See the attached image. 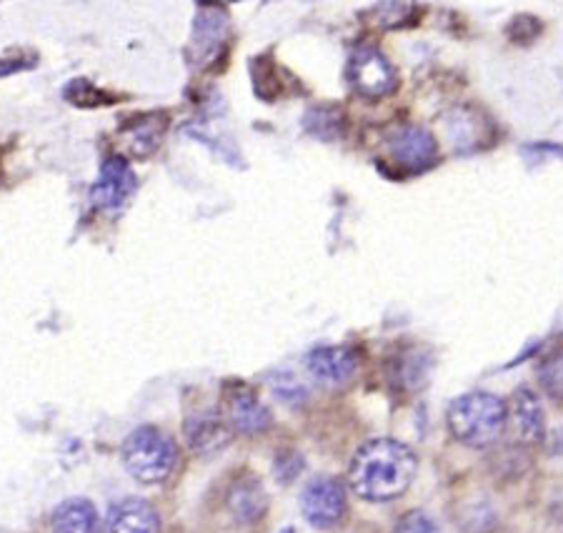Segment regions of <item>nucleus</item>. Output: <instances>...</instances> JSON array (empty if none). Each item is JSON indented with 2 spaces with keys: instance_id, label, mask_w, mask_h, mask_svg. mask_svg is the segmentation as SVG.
<instances>
[{
  "instance_id": "nucleus-1",
  "label": "nucleus",
  "mask_w": 563,
  "mask_h": 533,
  "mask_svg": "<svg viewBox=\"0 0 563 533\" xmlns=\"http://www.w3.org/2000/svg\"><path fill=\"white\" fill-rule=\"evenodd\" d=\"M419 474L413 448L396 438H374L363 444L349 468L351 491L363 501L388 503L401 499Z\"/></svg>"
},
{
  "instance_id": "nucleus-2",
  "label": "nucleus",
  "mask_w": 563,
  "mask_h": 533,
  "mask_svg": "<svg viewBox=\"0 0 563 533\" xmlns=\"http://www.w3.org/2000/svg\"><path fill=\"white\" fill-rule=\"evenodd\" d=\"M449 429L453 438L468 448H488L504 436L508 406L494 393L474 391L449 406Z\"/></svg>"
},
{
  "instance_id": "nucleus-3",
  "label": "nucleus",
  "mask_w": 563,
  "mask_h": 533,
  "mask_svg": "<svg viewBox=\"0 0 563 533\" xmlns=\"http://www.w3.org/2000/svg\"><path fill=\"white\" fill-rule=\"evenodd\" d=\"M121 458L125 471L141 484H161L174 474L178 464L176 441L156 426H141L123 441Z\"/></svg>"
},
{
  "instance_id": "nucleus-4",
  "label": "nucleus",
  "mask_w": 563,
  "mask_h": 533,
  "mask_svg": "<svg viewBox=\"0 0 563 533\" xmlns=\"http://www.w3.org/2000/svg\"><path fill=\"white\" fill-rule=\"evenodd\" d=\"M346 78L358 96L378 101L390 96L398 86V74L384 53L376 48H358L351 53Z\"/></svg>"
},
{
  "instance_id": "nucleus-5",
  "label": "nucleus",
  "mask_w": 563,
  "mask_h": 533,
  "mask_svg": "<svg viewBox=\"0 0 563 533\" xmlns=\"http://www.w3.org/2000/svg\"><path fill=\"white\" fill-rule=\"evenodd\" d=\"M301 511L313 529L339 526L349 511L346 486L333 476L313 478L301 493Z\"/></svg>"
},
{
  "instance_id": "nucleus-6",
  "label": "nucleus",
  "mask_w": 563,
  "mask_h": 533,
  "mask_svg": "<svg viewBox=\"0 0 563 533\" xmlns=\"http://www.w3.org/2000/svg\"><path fill=\"white\" fill-rule=\"evenodd\" d=\"M225 423H229L233 433L258 436V433H266L274 426V415H271L266 403L251 388L235 386L225 396Z\"/></svg>"
},
{
  "instance_id": "nucleus-7",
  "label": "nucleus",
  "mask_w": 563,
  "mask_h": 533,
  "mask_svg": "<svg viewBox=\"0 0 563 533\" xmlns=\"http://www.w3.org/2000/svg\"><path fill=\"white\" fill-rule=\"evenodd\" d=\"M388 151L398 166L408 170H426L439 158V143L433 133L421 125H404L388 138Z\"/></svg>"
},
{
  "instance_id": "nucleus-8",
  "label": "nucleus",
  "mask_w": 563,
  "mask_h": 533,
  "mask_svg": "<svg viewBox=\"0 0 563 533\" xmlns=\"http://www.w3.org/2000/svg\"><path fill=\"white\" fill-rule=\"evenodd\" d=\"M135 188V176L133 168L129 166V160L111 156L103 160L101 168V178L90 191V198L98 208H106V211H115L125 203V198L133 193Z\"/></svg>"
},
{
  "instance_id": "nucleus-9",
  "label": "nucleus",
  "mask_w": 563,
  "mask_h": 533,
  "mask_svg": "<svg viewBox=\"0 0 563 533\" xmlns=\"http://www.w3.org/2000/svg\"><path fill=\"white\" fill-rule=\"evenodd\" d=\"M186 441L194 454L213 456L233 441V431L221 413L201 411L186 421Z\"/></svg>"
},
{
  "instance_id": "nucleus-10",
  "label": "nucleus",
  "mask_w": 563,
  "mask_h": 533,
  "mask_svg": "<svg viewBox=\"0 0 563 533\" xmlns=\"http://www.w3.org/2000/svg\"><path fill=\"white\" fill-rule=\"evenodd\" d=\"M308 370L325 386L349 384L358 370V354L349 346H323L308 356Z\"/></svg>"
},
{
  "instance_id": "nucleus-11",
  "label": "nucleus",
  "mask_w": 563,
  "mask_h": 533,
  "mask_svg": "<svg viewBox=\"0 0 563 533\" xmlns=\"http://www.w3.org/2000/svg\"><path fill=\"white\" fill-rule=\"evenodd\" d=\"M158 511L143 499H123L111 506L106 517V533H158Z\"/></svg>"
},
{
  "instance_id": "nucleus-12",
  "label": "nucleus",
  "mask_w": 563,
  "mask_h": 533,
  "mask_svg": "<svg viewBox=\"0 0 563 533\" xmlns=\"http://www.w3.org/2000/svg\"><path fill=\"white\" fill-rule=\"evenodd\" d=\"M516 421V431L523 444H541L543 436H547V413H543V406L531 388H519L511 399V411Z\"/></svg>"
},
{
  "instance_id": "nucleus-13",
  "label": "nucleus",
  "mask_w": 563,
  "mask_h": 533,
  "mask_svg": "<svg viewBox=\"0 0 563 533\" xmlns=\"http://www.w3.org/2000/svg\"><path fill=\"white\" fill-rule=\"evenodd\" d=\"M225 503H229L231 517L239 523H256L268 509V496L258 478L246 476L231 486Z\"/></svg>"
},
{
  "instance_id": "nucleus-14",
  "label": "nucleus",
  "mask_w": 563,
  "mask_h": 533,
  "mask_svg": "<svg viewBox=\"0 0 563 533\" xmlns=\"http://www.w3.org/2000/svg\"><path fill=\"white\" fill-rule=\"evenodd\" d=\"M101 519L88 499H66L53 511V533H98Z\"/></svg>"
},
{
  "instance_id": "nucleus-15",
  "label": "nucleus",
  "mask_w": 563,
  "mask_h": 533,
  "mask_svg": "<svg viewBox=\"0 0 563 533\" xmlns=\"http://www.w3.org/2000/svg\"><path fill=\"white\" fill-rule=\"evenodd\" d=\"M396 533H441V529L429 513L408 511L406 517L396 523Z\"/></svg>"
},
{
  "instance_id": "nucleus-16",
  "label": "nucleus",
  "mask_w": 563,
  "mask_h": 533,
  "mask_svg": "<svg viewBox=\"0 0 563 533\" xmlns=\"http://www.w3.org/2000/svg\"><path fill=\"white\" fill-rule=\"evenodd\" d=\"M276 478L280 484H290L294 478L303 471V458L301 454H296V451H280L276 456Z\"/></svg>"
},
{
  "instance_id": "nucleus-17",
  "label": "nucleus",
  "mask_w": 563,
  "mask_h": 533,
  "mask_svg": "<svg viewBox=\"0 0 563 533\" xmlns=\"http://www.w3.org/2000/svg\"><path fill=\"white\" fill-rule=\"evenodd\" d=\"M541 384L549 391V396L561 399V356L549 358V364L541 368Z\"/></svg>"
}]
</instances>
